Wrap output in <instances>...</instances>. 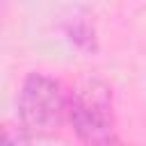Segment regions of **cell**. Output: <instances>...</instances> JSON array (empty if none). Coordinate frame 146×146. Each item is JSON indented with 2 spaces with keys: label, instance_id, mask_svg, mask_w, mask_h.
<instances>
[{
  "label": "cell",
  "instance_id": "obj_1",
  "mask_svg": "<svg viewBox=\"0 0 146 146\" xmlns=\"http://www.w3.org/2000/svg\"><path fill=\"white\" fill-rule=\"evenodd\" d=\"M66 91L46 73H30L18 94L21 125L30 137L52 135L66 119Z\"/></svg>",
  "mask_w": 146,
  "mask_h": 146
},
{
  "label": "cell",
  "instance_id": "obj_2",
  "mask_svg": "<svg viewBox=\"0 0 146 146\" xmlns=\"http://www.w3.org/2000/svg\"><path fill=\"white\" fill-rule=\"evenodd\" d=\"M66 119L75 135L87 144H110L114 137L112 89L100 80L82 82L66 98Z\"/></svg>",
  "mask_w": 146,
  "mask_h": 146
},
{
  "label": "cell",
  "instance_id": "obj_3",
  "mask_svg": "<svg viewBox=\"0 0 146 146\" xmlns=\"http://www.w3.org/2000/svg\"><path fill=\"white\" fill-rule=\"evenodd\" d=\"M68 34H71V39H73L78 46H84V48H91V46H94V27H91L87 21L73 18V23H71V27H68Z\"/></svg>",
  "mask_w": 146,
  "mask_h": 146
}]
</instances>
